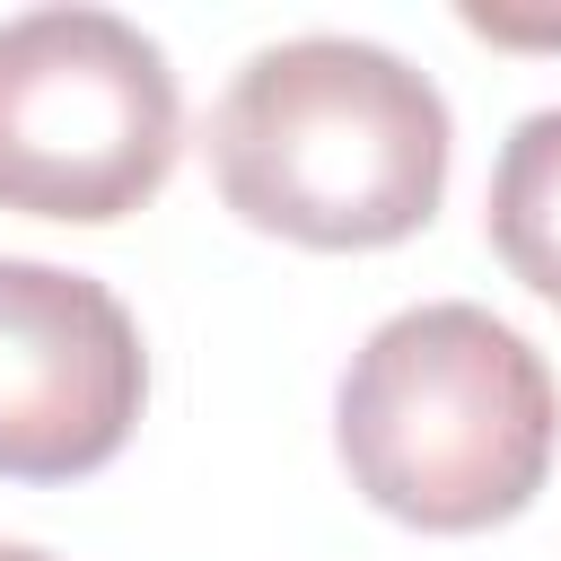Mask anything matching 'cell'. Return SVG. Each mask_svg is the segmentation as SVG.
I'll use <instances>...</instances> for the list:
<instances>
[{
  "label": "cell",
  "instance_id": "cell-6",
  "mask_svg": "<svg viewBox=\"0 0 561 561\" xmlns=\"http://www.w3.org/2000/svg\"><path fill=\"white\" fill-rule=\"evenodd\" d=\"M0 561H44V552L35 543H0Z\"/></svg>",
  "mask_w": 561,
  "mask_h": 561
},
{
  "label": "cell",
  "instance_id": "cell-1",
  "mask_svg": "<svg viewBox=\"0 0 561 561\" xmlns=\"http://www.w3.org/2000/svg\"><path fill=\"white\" fill-rule=\"evenodd\" d=\"M219 202L289 245L359 254L430 228L447 193V96L386 44H263L210 114Z\"/></svg>",
  "mask_w": 561,
  "mask_h": 561
},
{
  "label": "cell",
  "instance_id": "cell-5",
  "mask_svg": "<svg viewBox=\"0 0 561 561\" xmlns=\"http://www.w3.org/2000/svg\"><path fill=\"white\" fill-rule=\"evenodd\" d=\"M491 245L500 263L561 307V105L526 114L508 140H500V167H491Z\"/></svg>",
  "mask_w": 561,
  "mask_h": 561
},
{
  "label": "cell",
  "instance_id": "cell-4",
  "mask_svg": "<svg viewBox=\"0 0 561 561\" xmlns=\"http://www.w3.org/2000/svg\"><path fill=\"white\" fill-rule=\"evenodd\" d=\"M149 394L131 307L61 263L0 254V473L79 482L123 456Z\"/></svg>",
  "mask_w": 561,
  "mask_h": 561
},
{
  "label": "cell",
  "instance_id": "cell-3",
  "mask_svg": "<svg viewBox=\"0 0 561 561\" xmlns=\"http://www.w3.org/2000/svg\"><path fill=\"white\" fill-rule=\"evenodd\" d=\"M184 149L167 53L114 9L0 18V210L131 219Z\"/></svg>",
  "mask_w": 561,
  "mask_h": 561
},
{
  "label": "cell",
  "instance_id": "cell-2",
  "mask_svg": "<svg viewBox=\"0 0 561 561\" xmlns=\"http://www.w3.org/2000/svg\"><path fill=\"white\" fill-rule=\"evenodd\" d=\"M333 438L368 508L421 535H482L543 491L561 394L517 324L438 298L386 316L351 351L333 394Z\"/></svg>",
  "mask_w": 561,
  "mask_h": 561
}]
</instances>
